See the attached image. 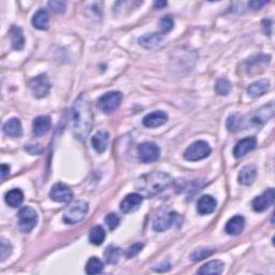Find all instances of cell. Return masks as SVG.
Wrapping results in <instances>:
<instances>
[{"instance_id":"23","label":"cell","mask_w":275,"mask_h":275,"mask_svg":"<svg viewBox=\"0 0 275 275\" xmlns=\"http://www.w3.org/2000/svg\"><path fill=\"white\" fill-rule=\"evenodd\" d=\"M10 38L12 42V47L16 51H21L25 45V38H24V34L21 27L18 26H12L10 29Z\"/></svg>"},{"instance_id":"26","label":"cell","mask_w":275,"mask_h":275,"mask_svg":"<svg viewBox=\"0 0 275 275\" xmlns=\"http://www.w3.org/2000/svg\"><path fill=\"white\" fill-rule=\"evenodd\" d=\"M5 203H7L11 207H18L24 201V194L18 188H13L9 191L4 196Z\"/></svg>"},{"instance_id":"12","label":"cell","mask_w":275,"mask_h":275,"mask_svg":"<svg viewBox=\"0 0 275 275\" xmlns=\"http://www.w3.org/2000/svg\"><path fill=\"white\" fill-rule=\"evenodd\" d=\"M50 197L56 202H69L73 198V193L64 183H57L51 188Z\"/></svg>"},{"instance_id":"25","label":"cell","mask_w":275,"mask_h":275,"mask_svg":"<svg viewBox=\"0 0 275 275\" xmlns=\"http://www.w3.org/2000/svg\"><path fill=\"white\" fill-rule=\"evenodd\" d=\"M269 88H270V81L262 79V80H258L250 84L247 88V91L252 97H259L266 94Z\"/></svg>"},{"instance_id":"35","label":"cell","mask_w":275,"mask_h":275,"mask_svg":"<svg viewBox=\"0 0 275 275\" xmlns=\"http://www.w3.org/2000/svg\"><path fill=\"white\" fill-rule=\"evenodd\" d=\"M48 8L55 13H64L67 8V3L65 1H59V0H52L47 3Z\"/></svg>"},{"instance_id":"14","label":"cell","mask_w":275,"mask_h":275,"mask_svg":"<svg viewBox=\"0 0 275 275\" xmlns=\"http://www.w3.org/2000/svg\"><path fill=\"white\" fill-rule=\"evenodd\" d=\"M143 201V197L140 194H129L127 195L119 204V210L121 213L128 214L134 212L139 209Z\"/></svg>"},{"instance_id":"33","label":"cell","mask_w":275,"mask_h":275,"mask_svg":"<svg viewBox=\"0 0 275 275\" xmlns=\"http://www.w3.org/2000/svg\"><path fill=\"white\" fill-rule=\"evenodd\" d=\"M159 34L164 36L167 35L168 33H170L171 30L173 29L174 26V22H173V18L171 16H164L163 18L159 21Z\"/></svg>"},{"instance_id":"27","label":"cell","mask_w":275,"mask_h":275,"mask_svg":"<svg viewBox=\"0 0 275 275\" xmlns=\"http://www.w3.org/2000/svg\"><path fill=\"white\" fill-rule=\"evenodd\" d=\"M225 264L221 260H212L201 267L198 274H222L224 272Z\"/></svg>"},{"instance_id":"6","label":"cell","mask_w":275,"mask_h":275,"mask_svg":"<svg viewBox=\"0 0 275 275\" xmlns=\"http://www.w3.org/2000/svg\"><path fill=\"white\" fill-rule=\"evenodd\" d=\"M121 99H123V94L119 93V91H110V93H107L99 98L98 108L102 112L110 114L119 107Z\"/></svg>"},{"instance_id":"36","label":"cell","mask_w":275,"mask_h":275,"mask_svg":"<svg viewBox=\"0 0 275 275\" xmlns=\"http://www.w3.org/2000/svg\"><path fill=\"white\" fill-rule=\"evenodd\" d=\"M106 224L110 230H114L119 225V217L118 214L110 213L106 217Z\"/></svg>"},{"instance_id":"40","label":"cell","mask_w":275,"mask_h":275,"mask_svg":"<svg viewBox=\"0 0 275 275\" xmlns=\"http://www.w3.org/2000/svg\"><path fill=\"white\" fill-rule=\"evenodd\" d=\"M166 5H167V2H166V1H156V2L154 3V8L157 9V10H160V9H162L163 7H166Z\"/></svg>"},{"instance_id":"30","label":"cell","mask_w":275,"mask_h":275,"mask_svg":"<svg viewBox=\"0 0 275 275\" xmlns=\"http://www.w3.org/2000/svg\"><path fill=\"white\" fill-rule=\"evenodd\" d=\"M214 253H215V248L214 247H201L193 252L191 256H189V258L193 261H200L203 260L204 258L210 257Z\"/></svg>"},{"instance_id":"22","label":"cell","mask_w":275,"mask_h":275,"mask_svg":"<svg viewBox=\"0 0 275 275\" xmlns=\"http://www.w3.org/2000/svg\"><path fill=\"white\" fill-rule=\"evenodd\" d=\"M109 144V134L107 131H98L95 136L91 138V145H93L94 150L101 154L105 152L108 148Z\"/></svg>"},{"instance_id":"1","label":"cell","mask_w":275,"mask_h":275,"mask_svg":"<svg viewBox=\"0 0 275 275\" xmlns=\"http://www.w3.org/2000/svg\"><path fill=\"white\" fill-rule=\"evenodd\" d=\"M70 115L73 133L78 139L84 140L93 127V112L84 95H81L73 103Z\"/></svg>"},{"instance_id":"9","label":"cell","mask_w":275,"mask_h":275,"mask_svg":"<svg viewBox=\"0 0 275 275\" xmlns=\"http://www.w3.org/2000/svg\"><path fill=\"white\" fill-rule=\"evenodd\" d=\"M180 221L181 216L176 212L163 213L155 218L154 223H153V229L156 232H162L178 224Z\"/></svg>"},{"instance_id":"5","label":"cell","mask_w":275,"mask_h":275,"mask_svg":"<svg viewBox=\"0 0 275 275\" xmlns=\"http://www.w3.org/2000/svg\"><path fill=\"white\" fill-rule=\"evenodd\" d=\"M211 152V146L205 141H196L185 150L184 158L188 161L202 160L210 156Z\"/></svg>"},{"instance_id":"8","label":"cell","mask_w":275,"mask_h":275,"mask_svg":"<svg viewBox=\"0 0 275 275\" xmlns=\"http://www.w3.org/2000/svg\"><path fill=\"white\" fill-rule=\"evenodd\" d=\"M138 154L144 163L155 162L160 157V149L154 142H144L138 146Z\"/></svg>"},{"instance_id":"39","label":"cell","mask_w":275,"mask_h":275,"mask_svg":"<svg viewBox=\"0 0 275 275\" xmlns=\"http://www.w3.org/2000/svg\"><path fill=\"white\" fill-rule=\"evenodd\" d=\"M10 174V166L9 164H1V180H4Z\"/></svg>"},{"instance_id":"11","label":"cell","mask_w":275,"mask_h":275,"mask_svg":"<svg viewBox=\"0 0 275 275\" xmlns=\"http://www.w3.org/2000/svg\"><path fill=\"white\" fill-rule=\"evenodd\" d=\"M275 199V194H274V189L269 188L267 189L266 192L262 193L258 197H256L253 200V209L255 212H264L266 210H268L270 207Z\"/></svg>"},{"instance_id":"32","label":"cell","mask_w":275,"mask_h":275,"mask_svg":"<svg viewBox=\"0 0 275 275\" xmlns=\"http://www.w3.org/2000/svg\"><path fill=\"white\" fill-rule=\"evenodd\" d=\"M232 85L227 79H219L215 85V91L219 96H227L231 90Z\"/></svg>"},{"instance_id":"10","label":"cell","mask_w":275,"mask_h":275,"mask_svg":"<svg viewBox=\"0 0 275 275\" xmlns=\"http://www.w3.org/2000/svg\"><path fill=\"white\" fill-rule=\"evenodd\" d=\"M29 87L37 98H43L48 95L51 90V83L46 75H40L32 79L29 82Z\"/></svg>"},{"instance_id":"28","label":"cell","mask_w":275,"mask_h":275,"mask_svg":"<svg viewBox=\"0 0 275 275\" xmlns=\"http://www.w3.org/2000/svg\"><path fill=\"white\" fill-rule=\"evenodd\" d=\"M106 239V231L101 226H95L90 229L88 235V240L94 245H100Z\"/></svg>"},{"instance_id":"18","label":"cell","mask_w":275,"mask_h":275,"mask_svg":"<svg viewBox=\"0 0 275 275\" xmlns=\"http://www.w3.org/2000/svg\"><path fill=\"white\" fill-rule=\"evenodd\" d=\"M217 201L210 195H204L198 200L197 211L200 215H209L215 211Z\"/></svg>"},{"instance_id":"37","label":"cell","mask_w":275,"mask_h":275,"mask_svg":"<svg viewBox=\"0 0 275 275\" xmlns=\"http://www.w3.org/2000/svg\"><path fill=\"white\" fill-rule=\"evenodd\" d=\"M143 248V244L142 243H136V244H133V245H131L129 248L127 249V252L125 253L126 255V257L129 259V258H132L134 257V256H137L140 252H141V249Z\"/></svg>"},{"instance_id":"7","label":"cell","mask_w":275,"mask_h":275,"mask_svg":"<svg viewBox=\"0 0 275 275\" xmlns=\"http://www.w3.org/2000/svg\"><path fill=\"white\" fill-rule=\"evenodd\" d=\"M274 115V105L273 102H270L268 106L260 108L257 111H255L250 115H248L247 126L254 127H261L264 126L269 119L272 118Z\"/></svg>"},{"instance_id":"17","label":"cell","mask_w":275,"mask_h":275,"mask_svg":"<svg viewBox=\"0 0 275 275\" xmlns=\"http://www.w3.org/2000/svg\"><path fill=\"white\" fill-rule=\"evenodd\" d=\"M244 228H245V219L241 215H236L226 224L225 231L227 235L236 236L241 235Z\"/></svg>"},{"instance_id":"16","label":"cell","mask_w":275,"mask_h":275,"mask_svg":"<svg viewBox=\"0 0 275 275\" xmlns=\"http://www.w3.org/2000/svg\"><path fill=\"white\" fill-rule=\"evenodd\" d=\"M168 121V115L163 111H155L148 114L143 118V125L148 128L160 127Z\"/></svg>"},{"instance_id":"34","label":"cell","mask_w":275,"mask_h":275,"mask_svg":"<svg viewBox=\"0 0 275 275\" xmlns=\"http://www.w3.org/2000/svg\"><path fill=\"white\" fill-rule=\"evenodd\" d=\"M12 253V245L11 243L5 240L4 237H1V245H0V258L1 261H4L7 258H9V256Z\"/></svg>"},{"instance_id":"3","label":"cell","mask_w":275,"mask_h":275,"mask_svg":"<svg viewBox=\"0 0 275 275\" xmlns=\"http://www.w3.org/2000/svg\"><path fill=\"white\" fill-rule=\"evenodd\" d=\"M88 212V203L85 201H76L70 204L64 213V222L69 225H76L86 217Z\"/></svg>"},{"instance_id":"15","label":"cell","mask_w":275,"mask_h":275,"mask_svg":"<svg viewBox=\"0 0 275 275\" xmlns=\"http://www.w3.org/2000/svg\"><path fill=\"white\" fill-rule=\"evenodd\" d=\"M256 176H257V168L255 164H247L240 170L239 174H237V182L241 185L249 186L255 182Z\"/></svg>"},{"instance_id":"19","label":"cell","mask_w":275,"mask_h":275,"mask_svg":"<svg viewBox=\"0 0 275 275\" xmlns=\"http://www.w3.org/2000/svg\"><path fill=\"white\" fill-rule=\"evenodd\" d=\"M162 42L163 36L159 33L145 35L139 39L140 45L143 46L144 48H148V50H155V48H158L161 46Z\"/></svg>"},{"instance_id":"31","label":"cell","mask_w":275,"mask_h":275,"mask_svg":"<svg viewBox=\"0 0 275 275\" xmlns=\"http://www.w3.org/2000/svg\"><path fill=\"white\" fill-rule=\"evenodd\" d=\"M85 271L87 274H99L103 271V264L97 257H90L87 261Z\"/></svg>"},{"instance_id":"21","label":"cell","mask_w":275,"mask_h":275,"mask_svg":"<svg viewBox=\"0 0 275 275\" xmlns=\"http://www.w3.org/2000/svg\"><path fill=\"white\" fill-rule=\"evenodd\" d=\"M2 129H3V132L7 134L8 137H11V138L21 137V134L23 132L21 120L15 118L9 119L8 121H5Z\"/></svg>"},{"instance_id":"13","label":"cell","mask_w":275,"mask_h":275,"mask_svg":"<svg viewBox=\"0 0 275 275\" xmlns=\"http://www.w3.org/2000/svg\"><path fill=\"white\" fill-rule=\"evenodd\" d=\"M256 146H257V139L255 137L244 138L236 144L234 149V156L236 159H239V158L245 156L247 153L255 150Z\"/></svg>"},{"instance_id":"2","label":"cell","mask_w":275,"mask_h":275,"mask_svg":"<svg viewBox=\"0 0 275 275\" xmlns=\"http://www.w3.org/2000/svg\"><path fill=\"white\" fill-rule=\"evenodd\" d=\"M171 184H172V178L169 174L156 171V172L142 175L137 181L136 187L142 197L152 198L166 191Z\"/></svg>"},{"instance_id":"24","label":"cell","mask_w":275,"mask_h":275,"mask_svg":"<svg viewBox=\"0 0 275 275\" xmlns=\"http://www.w3.org/2000/svg\"><path fill=\"white\" fill-rule=\"evenodd\" d=\"M32 23L34 27H36L37 29L46 30L48 26H50V16H48L47 11L43 9L37 11L35 15L33 16Z\"/></svg>"},{"instance_id":"20","label":"cell","mask_w":275,"mask_h":275,"mask_svg":"<svg viewBox=\"0 0 275 275\" xmlns=\"http://www.w3.org/2000/svg\"><path fill=\"white\" fill-rule=\"evenodd\" d=\"M51 128V119L48 116L42 115L35 118L33 123V133L36 137H41L45 134Z\"/></svg>"},{"instance_id":"4","label":"cell","mask_w":275,"mask_h":275,"mask_svg":"<svg viewBox=\"0 0 275 275\" xmlns=\"http://www.w3.org/2000/svg\"><path fill=\"white\" fill-rule=\"evenodd\" d=\"M18 228L24 234H29L38 225L39 217L32 206H24L17 214Z\"/></svg>"},{"instance_id":"29","label":"cell","mask_w":275,"mask_h":275,"mask_svg":"<svg viewBox=\"0 0 275 275\" xmlns=\"http://www.w3.org/2000/svg\"><path fill=\"white\" fill-rule=\"evenodd\" d=\"M120 255H121L120 248L110 245L106 248L105 258L109 265H115L118 262V260L120 258Z\"/></svg>"},{"instance_id":"38","label":"cell","mask_w":275,"mask_h":275,"mask_svg":"<svg viewBox=\"0 0 275 275\" xmlns=\"http://www.w3.org/2000/svg\"><path fill=\"white\" fill-rule=\"evenodd\" d=\"M267 3H268V1H257V0H255V1H250L248 3V7L252 10L256 11V10H260Z\"/></svg>"}]
</instances>
